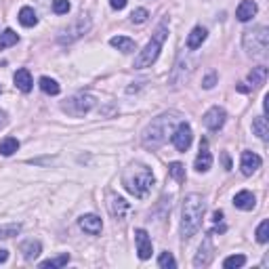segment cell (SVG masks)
<instances>
[{
    "label": "cell",
    "instance_id": "cell-15",
    "mask_svg": "<svg viewBox=\"0 0 269 269\" xmlns=\"http://www.w3.org/2000/svg\"><path fill=\"white\" fill-rule=\"evenodd\" d=\"M257 15V2L255 0H242L238 4V9H235V17L240 21H250L252 17Z\"/></svg>",
    "mask_w": 269,
    "mask_h": 269
},
{
    "label": "cell",
    "instance_id": "cell-17",
    "mask_svg": "<svg viewBox=\"0 0 269 269\" xmlns=\"http://www.w3.org/2000/svg\"><path fill=\"white\" fill-rule=\"evenodd\" d=\"M13 80H15V86L21 91V93H30L32 91V74L28 72L26 67H21V69H17L15 72V76H13Z\"/></svg>",
    "mask_w": 269,
    "mask_h": 269
},
{
    "label": "cell",
    "instance_id": "cell-8",
    "mask_svg": "<svg viewBox=\"0 0 269 269\" xmlns=\"http://www.w3.org/2000/svg\"><path fill=\"white\" fill-rule=\"evenodd\" d=\"M89 28H91L89 17H80L69 30H63V32H61L59 40H61V42H72V40H76V38H80L84 32H89Z\"/></svg>",
    "mask_w": 269,
    "mask_h": 269
},
{
    "label": "cell",
    "instance_id": "cell-18",
    "mask_svg": "<svg viewBox=\"0 0 269 269\" xmlns=\"http://www.w3.org/2000/svg\"><path fill=\"white\" fill-rule=\"evenodd\" d=\"M234 204H235V208H240V210H252V208H255V204H257V200H255V196H252L248 189H244V192L235 194Z\"/></svg>",
    "mask_w": 269,
    "mask_h": 269
},
{
    "label": "cell",
    "instance_id": "cell-33",
    "mask_svg": "<svg viewBox=\"0 0 269 269\" xmlns=\"http://www.w3.org/2000/svg\"><path fill=\"white\" fill-rule=\"evenodd\" d=\"M257 240L261 244H265L269 240V221H261V225L257 227Z\"/></svg>",
    "mask_w": 269,
    "mask_h": 269
},
{
    "label": "cell",
    "instance_id": "cell-13",
    "mask_svg": "<svg viewBox=\"0 0 269 269\" xmlns=\"http://www.w3.org/2000/svg\"><path fill=\"white\" fill-rule=\"evenodd\" d=\"M78 225H80V229H84L86 234L91 235H97L101 234V229H103V223H101V219L97 215H84L78 219Z\"/></svg>",
    "mask_w": 269,
    "mask_h": 269
},
{
    "label": "cell",
    "instance_id": "cell-11",
    "mask_svg": "<svg viewBox=\"0 0 269 269\" xmlns=\"http://www.w3.org/2000/svg\"><path fill=\"white\" fill-rule=\"evenodd\" d=\"M210 166H212V154H210V149H208V141L202 139L200 152H198V156H196V170L198 172H206Z\"/></svg>",
    "mask_w": 269,
    "mask_h": 269
},
{
    "label": "cell",
    "instance_id": "cell-28",
    "mask_svg": "<svg viewBox=\"0 0 269 269\" xmlns=\"http://www.w3.org/2000/svg\"><path fill=\"white\" fill-rule=\"evenodd\" d=\"M168 175L175 179V181H179V183H183V181H185V166L181 164V162L168 164Z\"/></svg>",
    "mask_w": 269,
    "mask_h": 269
},
{
    "label": "cell",
    "instance_id": "cell-30",
    "mask_svg": "<svg viewBox=\"0 0 269 269\" xmlns=\"http://www.w3.org/2000/svg\"><path fill=\"white\" fill-rule=\"evenodd\" d=\"M246 265V257L244 255H232L223 261V267L225 269H234V267H244Z\"/></svg>",
    "mask_w": 269,
    "mask_h": 269
},
{
    "label": "cell",
    "instance_id": "cell-12",
    "mask_svg": "<svg viewBox=\"0 0 269 269\" xmlns=\"http://www.w3.org/2000/svg\"><path fill=\"white\" fill-rule=\"evenodd\" d=\"M240 168L246 177H250L252 172H257L261 168V156L255 152H242V160H240Z\"/></svg>",
    "mask_w": 269,
    "mask_h": 269
},
{
    "label": "cell",
    "instance_id": "cell-38",
    "mask_svg": "<svg viewBox=\"0 0 269 269\" xmlns=\"http://www.w3.org/2000/svg\"><path fill=\"white\" fill-rule=\"evenodd\" d=\"M212 221H215V223L223 221V210H215V215H212Z\"/></svg>",
    "mask_w": 269,
    "mask_h": 269
},
{
    "label": "cell",
    "instance_id": "cell-22",
    "mask_svg": "<svg viewBox=\"0 0 269 269\" xmlns=\"http://www.w3.org/2000/svg\"><path fill=\"white\" fill-rule=\"evenodd\" d=\"M252 131H255V134L259 139H267L269 137V124H267V118L265 116H259L252 120Z\"/></svg>",
    "mask_w": 269,
    "mask_h": 269
},
{
    "label": "cell",
    "instance_id": "cell-37",
    "mask_svg": "<svg viewBox=\"0 0 269 269\" xmlns=\"http://www.w3.org/2000/svg\"><path fill=\"white\" fill-rule=\"evenodd\" d=\"M126 2H129V0H109V4H112V9H116V11H122L124 6H126Z\"/></svg>",
    "mask_w": 269,
    "mask_h": 269
},
{
    "label": "cell",
    "instance_id": "cell-23",
    "mask_svg": "<svg viewBox=\"0 0 269 269\" xmlns=\"http://www.w3.org/2000/svg\"><path fill=\"white\" fill-rule=\"evenodd\" d=\"M267 80V67L265 66H259V67H252V72L248 74V82L252 86H263Z\"/></svg>",
    "mask_w": 269,
    "mask_h": 269
},
{
    "label": "cell",
    "instance_id": "cell-32",
    "mask_svg": "<svg viewBox=\"0 0 269 269\" xmlns=\"http://www.w3.org/2000/svg\"><path fill=\"white\" fill-rule=\"evenodd\" d=\"M21 232V225L19 223H11V225H2L0 227V238H13Z\"/></svg>",
    "mask_w": 269,
    "mask_h": 269
},
{
    "label": "cell",
    "instance_id": "cell-40",
    "mask_svg": "<svg viewBox=\"0 0 269 269\" xmlns=\"http://www.w3.org/2000/svg\"><path fill=\"white\" fill-rule=\"evenodd\" d=\"M238 91H240V93H248L250 86H246V84H238Z\"/></svg>",
    "mask_w": 269,
    "mask_h": 269
},
{
    "label": "cell",
    "instance_id": "cell-41",
    "mask_svg": "<svg viewBox=\"0 0 269 269\" xmlns=\"http://www.w3.org/2000/svg\"><path fill=\"white\" fill-rule=\"evenodd\" d=\"M223 162H225V168L229 170L232 168V162H229V158H227V154H223Z\"/></svg>",
    "mask_w": 269,
    "mask_h": 269
},
{
    "label": "cell",
    "instance_id": "cell-20",
    "mask_svg": "<svg viewBox=\"0 0 269 269\" xmlns=\"http://www.w3.org/2000/svg\"><path fill=\"white\" fill-rule=\"evenodd\" d=\"M40 250H42V246L38 240H28V242L21 244V252H23V259L26 261H34L38 255H40Z\"/></svg>",
    "mask_w": 269,
    "mask_h": 269
},
{
    "label": "cell",
    "instance_id": "cell-6",
    "mask_svg": "<svg viewBox=\"0 0 269 269\" xmlns=\"http://www.w3.org/2000/svg\"><path fill=\"white\" fill-rule=\"evenodd\" d=\"M95 105V97H91V95H74V97H69L66 103H63V112H67L69 116L74 118H80L84 114H89L91 109Z\"/></svg>",
    "mask_w": 269,
    "mask_h": 269
},
{
    "label": "cell",
    "instance_id": "cell-14",
    "mask_svg": "<svg viewBox=\"0 0 269 269\" xmlns=\"http://www.w3.org/2000/svg\"><path fill=\"white\" fill-rule=\"evenodd\" d=\"M212 259V244H210V238H206L202 242V246L198 248V255L194 259V265L196 267H206Z\"/></svg>",
    "mask_w": 269,
    "mask_h": 269
},
{
    "label": "cell",
    "instance_id": "cell-16",
    "mask_svg": "<svg viewBox=\"0 0 269 269\" xmlns=\"http://www.w3.org/2000/svg\"><path fill=\"white\" fill-rule=\"evenodd\" d=\"M107 206H109V212H112L116 219H122L126 215V210H129V202H126L124 198H120V196H109Z\"/></svg>",
    "mask_w": 269,
    "mask_h": 269
},
{
    "label": "cell",
    "instance_id": "cell-10",
    "mask_svg": "<svg viewBox=\"0 0 269 269\" xmlns=\"http://www.w3.org/2000/svg\"><path fill=\"white\" fill-rule=\"evenodd\" d=\"M225 118H227L225 109L219 107V105H215V107H210L208 112L204 114V126H206V129H210V131H219L221 126L225 124Z\"/></svg>",
    "mask_w": 269,
    "mask_h": 269
},
{
    "label": "cell",
    "instance_id": "cell-31",
    "mask_svg": "<svg viewBox=\"0 0 269 269\" xmlns=\"http://www.w3.org/2000/svg\"><path fill=\"white\" fill-rule=\"evenodd\" d=\"M158 267H162V269L177 267V261H175V257H172V252H162V255L158 257Z\"/></svg>",
    "mask_w": 269,
    "mask_h": 269
},
{
    "label": "cell",
    "instance_id": "cell-25",
    "mask_svg": "<svg viewBox=\"0 0 269 269\" xmlns=\"http://www.w3.org/2000/svg\"><path fill=\"white\" fill-rule=\"evenodd\" d=\"M17 149H19V141L15 137H6L0 141V154L2 156H13Z\"/></svg>",
    "mask_w": 269,
    "mask_h": 269
},
{
    "label": "cell",
    "instance_id": "cell-35",
    "mask_svg": "<svg viewBox=\"0 0 269 269\" xmlns=\"http://www.w3.org/2000/svg\"><path fill=\"white\" fill-rule=\"evenodd\" d=\"M147 17H149V13L145 9H134L131 13V21L133 23H143V21H147Z\"/></svg>",
    "mask_w": 269,
    "mask_h": 269
},
{
    "label": "cell",
    "instance_id": "cell-26",
    "mask_svg": "<svg viewBox=\"0 0 269 269\" xmlns=\"http://www.w3.org/2000/svg\"><path fill=\"white\" fill-rule=\"evenodd\" d=\"M17 40H19V36L15 34L13 30H4L2 34H0V51H4V49H9V46L17 44Z\"/></svg>",
    "mask_w": 269,
    "mask_h": 269
},
{
    "label": "cell",
    "instance_id": "cell-34",
    "mask_svg": "<svg viewBox=\"0 0 269 269\" xmlns=\"http://www.w3.org/2000/svg\"><path fill=\"white\" fill-rule=\"evenodd\" d=\"M53 11L57 15H66L69 11V0H53Z\"/></svg>",
    "mask_w": 269,
    "mask_h": 269
},
{
    "label": "cell",
    "instance_id": "cell-24",
    "mask_svg": "<svg viewBox=\"0 0 269 269\" xmlns=\"http://www.w3.org/2000/svg\"><path fill=\"white\" fill-rule=\"evenodd\" d=\"M19 23L26 28H32L38 23V17H36V11L32 9V6H23V9L19 11Z\"/></svg>",
    "mask_w": 269,
    "mask_h": 269
},
{
    "label": "cell",
    "instance_id": "cell-7",
    "mask_svg": "<svg viewBox=\"0 0 269 269\" xmlns=\"http://www.w3.org/2000/svg\"><path fill=\"white\" fill-rule=\"evenodd\" d=\"M170 139H172V145H175L179 152H187L189 145H192V139H194L192 126H189L187 122H179V126L172 131Z\"/></svg>",
    "mask_w": 269,
    "mask_h": 269
},
{
    "label": "cell",
    "instance_id": "cell-29",
    "mask_svg": "<svg viewBox=\"0 0 269 269\" xmlns=\"http://www.w3.org/2000/svg\"><path fill=\"white\" fill-rule=\"evenodd\" d=\"M69 263V255L66 252V255H59V257H55V259H49V261H42L40 267H63V265H67Z\"/></svg>",
    "mask_w": 269,
    "mask_h": 269
},
{
    "label": "cell",
    "instance_id": "cell-3",
    "mask_svg": "<svg viewBox=\"0 0 269 269\" xmlns=\"http://www.w3.org/2000/svg\"><path fill=\"white\" fill-rule=\"evenodd\" d=\"M122 185L134 198H145L154 187V172L145 164H131L122 172Z\"/></svg>",
    "mask_w": 269,
    "mask_h": 269
},
{
    "label": "cell",
    "instance_id": "cell-1",
    "mask_svg": "<svg viewBox=\"0 0 269 269\" xmlns=\"http://www.w3.org/2000/svg\"><path fill=\"white\" fill-rule=\"evenodd\" d=\"M177 122H179L177 112H166V114H160L158 118H154V120L147 124V129L143 131V137H141L143 145L147 149L162 147L166 141H168L172 131L177 129Z\"/></svg>",
    "mask_w": 269,
    "mask_h": 269
},
{
    "label": "cell",
    "instance_id": "cell-39",
    "mask_svg": "<svg viewBox=\"0 0 269 269\" xmlns=\"http://www.w3.org/2000/svg\"><path fill=\"white\" fill-rule=\"evenodd\" d=\"M6 259H9V252H6V250H0V263H4Z\"/></svg>",
    "mask_w": 269,
    "mask_h": 269
},
{
    "label": "cell",
    "instance_id": "cell-5",
    "mask_svg": "<svg viewBox=\"0 0 269 269\" xmlns=\"http://www.w3.org/2000/svg\"><path fill=\"white\" fill-rule=\"evenodd\" d=\"M242 44H244V51L252 55V57H263L269 46V30L265 26L246 30L242 38Z\"/></svg>",
    "mask_w": 269,
    "mask_h": 269
},
{
    "label": "cell",
    "instance_id": "cell-19",
    "mask_svg": "<svg viewBox=\"0 0 269 269\" xmlns=\"http://www.w3.org/2000/svg\"><path fill=\"white\" fill-rule=\"evenodd\" d=\"M204 40H206V30H204L202 26H196V28L192 30V34L187 36V49H189V51L200 49Z\"/></svg>",
    "mask_w": 269,
    "mask_h": 269
},
{
    "label": "cell",
    "instance_id": "cell-2",
    "mask_svg": "<svg viewBox=\"0 0 269 269\" xmlns=\"http://www.w3.org/2000/svg\"><path fill=\"white\" fill-rule=\"evenodd\" d=\"M204 198L198 194H189L183 200V210H181V238L187 240L196 235V232L202 227V219H204Z\"/></svg>",
    "mask_w": 269,
    "mask_h": 269
},
{
    "label": "cell",
    "instance_id": "cell-9",
    "mask_svg": "<svg viewBox=\"0 0 269 269\" xmlns=\"http://www.w3.org/2000/svg\"><path fill=\"white\" fill-rule=\"evenodd\" d=\"M134 244H137V255L139 259H149L152 257V238L145 229H134Z\"/></svg>",
    "mask_w": 269,
    "mask_h": 269
},
{
    "label": "cell",
    "instance_id": "cell-4",
    "mask_svg": "<svg viewBox=\"0 0 269 269\" xmlns=\"http://www.w3.org/2000/svg\"><path fill=\"white\" fill-rule=\"evenodd\" d=\"M166 36H168V23L162 21L160 26H158V30L154 32L152 40L145 44V49L139 51L137 59H134V67H137V69H143V67L152 66V63L158 59L160 51H162V44H164V40H166Z\"/></svg>",
    "mask_w": 269,
    "mask_h": 269
},
{
    "label": "cell",
    "instance_id": "cell-36",
    "mask_svg": "<svg viewBox=\"0 0 269 269\" xmlns=\"http://www.w3.org/2000/svg\"><path fill=\"white\" fill-rule=\"evenodd\" d=\"M215 82H217V74H215V72H210L206 78H204L202 86H204V89H212V86H215Z\"/></svg>",
    "mask_w": 269,
    "mask_h": 269
},
{
    "label": "cell",
    "instance_id": "cell-27",
    "mask_svg": "<svg viewBox=\"0 0 269 269\" xmlns=\"http://www.w3.org/2000/svg\"><path fill=\"white\" fill-rule=\"evenodd\" d=\"M40 89L46 93V95H59V91H61V86L53 80V78H49V76H42L40 78Z\"/></svg>",
    "mask_w": 269,
    "mask_h": 269
},
{
    "label": "cell",
    "instance_id": "cell-21",
    "mask_svg": "<svg viewBox=\"0 0 269 269\" xmlns=\"http://www.w3.org/2000/svg\"><path fill=\"white\" fill-rule=\"evenodd\" d=\"M109 44H112L114 49L122 51V53H133L134 51V40H131V38H126V36H114L112 40H109Z\"/></svg>",
    "mask_w": 269,
    "mask_h": 269
}]
</instances>
